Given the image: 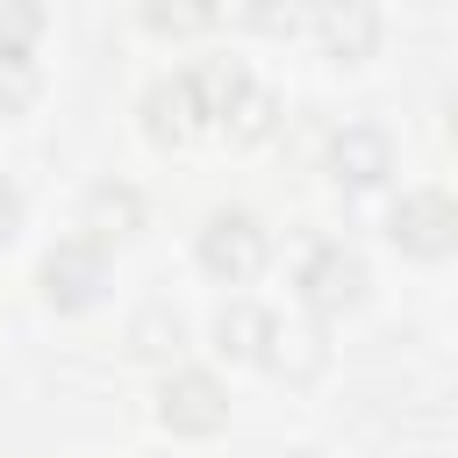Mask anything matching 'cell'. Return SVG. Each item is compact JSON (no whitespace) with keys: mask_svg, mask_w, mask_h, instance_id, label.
Masks as SVG:
<instances>
[{"mask_svg":"<svg viewBox=\"0 0 458 458\" xmlns=\"http://www.w3.org/2000/svg\"><path fill=\"white\" fill-rule=\"evenodd\" d=\"M229 14L258 36H293V7L286 0H229Z\"/></svg>","mask_w":458,"mask_h":458,"instance_id":"ac0fdd59","label":"cell"},{"mask_svg":"<svg viewBox=\"0 0 458 458\" xmlns=\"http://www.w3.org/2000/svg\"><path fill=\"white\" fill-rule=\"evenodd\" d=\"M36 93H43L36 64H29V57H0V122L29 114V107H36Z\"/></svg>","mask_w":458,"mask_h":458,"instance_id":"2e32d148","label":"cell"},{"mask_svg":"<svg viewBox=\"0 0 458 458\" xmlns=\"http://www.w3.org/2000/svg\"><path fill=\"white\" fill-rule=\"evenodd\" d=\"M14 236H21V193L0 179V243H14Z\"/></svg>","mask_w":458,"mask_h":458,"instance_id":"d6986e66","label":"cell"},{"mask_svg":"<svg viewBox=\"0 0 458 458\" xmlns=\"http://www.w3.org/2000/svg\"><path fill=\"white\" fill-rule=\"evenodd\" d=\"M43 0H0V57H29L43 36Z\"/></svg>","mask_w":458,"mask_h":458,"instance_id":"9a60e30c","label":"cell"},{"mask_svg":"<svg viewBox=\"0 0 458 458\" xmlns=\"http://www.w3.org/2000/svg\"><path fill=\"white\" fill-rule=\"evenodd\" d=\"M265 365H279L286 379H315V372L329 365V344H322V329H272Z\"/></svg>","mask_w":458,"mask_h":458,"instance_id":"7c38bea8","label":"cell"},{"mask_svg":"<svg viewBox=\"0 0 458 458\" xmlns=\"http://www.w3.org/2000/svg\"><path fill=\"white\" fill-rule=\"evenodd\" d=\"M157 422L172 429V437H215L222 422H229V394H222V379L215 372H172L165 386H157Z\"/></svg>","mask_w":458,"mask_h":458,"instance_id":"277c9868","label":"cell"},{"mask_svg":"<svg viewBox=\"0 0 458 458\" xmlns=\"http://www.w3.org/2000/svg\"><path fill=\"white\" fill-rule=\"evenodd\" d=\"M315 36H322V50L336 64H358L379 43V14H372V0H322L315 7Z\"/></svg>","mask_w":458,"mask_h":458,"instance_id":"52a82bcc","label":"cell"},{"mask_svg":"<svg viewBox=\"0 0 458 458\" xmlns=\"http://www.w3.org/2000/svg\"><path fill=\"white\" fill-rule=\"evenodd\" d=\"M272 329H279V315H272V308H258V301H229V308L215 315V351H222V358H236V365H265Z\"/></svg>","mask_w":458,"mask_h":458,"instance_id":"30bf717a","label":"cell"},{"mask_svg":"<svg viewBox=\"0 0 458 458\" xmlns=\"http://www.w3.org/2000/svg\"><path fill=\"white\" fill-rule=\"evenodd\" d=\"M36 286H43V301H50L57 315H86V308L107 293V250H100L93 236H64V243L43 258Z\"/></svg>","mask_w":458,"mask_h":458,"instance_id":"7a4b0ae2","label":"cell"},{"mask_svg":"<svg viewBox=\"0 0 458 458\" xmlns=\"http://www.w3.org/2000/svg\"><path fill=\"white\" fill-rule=\"evenodd\" d=\"M186 79V100H193V114H200V129H222V114L236 107V93L250 86V72L236 64V57H200L193 72H179Z\"/></svg>","mask_w":458,"mask_h":458,"instance_id":"9c48e42d","label":"cell"},{"mask_svg":"<svg viewBox=\"0 0 458 458\" xmlns=\"http://www.w3.org/2000/svg\"><path fill=\"white\" fill-rule=\"evenodd\" d=\"M365 286H372V272H365V258H358L351 243H315L308 265H301V301H308L315 315H344V308H358Z\"/></svg>","mask_w":458,"mask_h":458,"instance_id":"3957f363","label":"cell"},{"mask_svg":"<svg viewBox=\"0 0 458 458\" xmlns=\"http://www.w3.org/2000/svg\"><path fill=\"white\" fill-rule=\"evenodd\" d=\"M386 236H394L408 258H451V250H458V208H451V193H437V186L401 193Z\"/></svg>","mask_w":458,"mask_h":458,"instance_id":"5b68a950","label":"cell"},{"mask_svg":"<svg viewBox=\"0 0 458 458\" xmlns=\"http://www.w3.org/2000/svg\"><path fill=\"white\" fill-rule=\"evenodd\" d=\"M293 458H322V451H293Z\"/></svg>","mask_w":458,"mask_h":458,"instance_id":"ffe728a7","label":"cell"},{"mask_svg":"<svg viewBox=\"0 0 458 458\" xmlns=\"http://www.w3.org/2000/svg\"><path fill=\"white\" fill-rule=\"evenodd\" d=\"M79 229H86L93 243H122V236H136V229H143V193L122 186V179H100V186L79 200Z\"/></svg>","mask_w":458,"mask_h":458,"instance_id":"ba28073f","label":"cell"},{"mask_svg":"<svg viewBox=\"0 0 458 458\" xmlns=\"http://www.w3.org/2000/svg\"><path fill=\"white\" fill-rule=\"evenodd\" d=\"M329 179H336L344 193L386 186V179H394V143H386V129H372V122L336 129V136H329Z\"/></svg>","mask_w":458,"mask_h":458,"instance_id":"8992f818","label":"cell"},{"mask_svg":"<svg viewBox=\"0 0 458 458\" xmlns=\"http://www.w3.org/2000/svg\"><path fill=\"white\" fill-rule=\"evenodd\" d=\"M222 129H229V143H265V136L279 129V100H272L265 86H243L236 107L222 114Z\"/></svg>","mask_w":458,"mask_h":458,"instance_id":"4fadbf2b","label":"cell"},{"mask_svg":"<svg viewBox=\"0 0 458 458\" xmlns=\"http://www.w3.org/2000/svg\"><path fill=\"white\" fill-rule=\"evenodd\" d=\"M143 136H150L157 150H179V143L200 136V114H193V100H186V79H157V86L143 93Z\"/></svg>","mask_w":458,"mask_h":458,"instance_id":"8fae6325","label":"cell"},{"mask_svg":"<svg viewBox=\"0 0 458 458\" xmlns=\"http://www.w3.org/2000/svg\"><path fill=\"white\" fill-rule=\"evenodd\" d=\"M129 344H136V358H165V351H179V315H165V308H150V315H136V329H129Z\"/></svg>","mask_w":458,"mask_h":458,"instance_id":"e0dca14e","label":"cell"},{"mask_svg":"<svg viewBox=\"0 0 458 458\" xmlns=\"http://www.w3.org/2000/svg\"><path fill=\"white\" fill-rule=\"evenodd\" d=\"M265 258H272V236H265L258 215H243V208H215V215L200 222V265H208L215 279L243 286V279L265 272Z\"/></svg>","mask_w":458,"mask_h":458,"instance_id":"6da1fadb","label":"cell"},{"mask_svg":"<svg viewBox=\"0 0 458 458\" xmlns=\"http://www.w3.org/2000/svg\"><path fill=\"white\" fill-rule=\"evenodd\" d=\"M315 7H322V0H315Z\"/></svg>","mask_w":458,"mask_h":458,"instance_id":"44dd1931","label":"cell"},{"mask_svg":"<svg viewBox=\"0 0 458 458\" xmlns=\"http://www.w3.org/2000/svg\"><path fill=\"white\" fill-rule=\"evenodd\" d=\"M143 21L157 36H200L222 21V0H143Z\"/></svg>","mask_w":458,"mask_h":458,"instance_id":"5bb4252c","label":"cell"}]
</instances>
